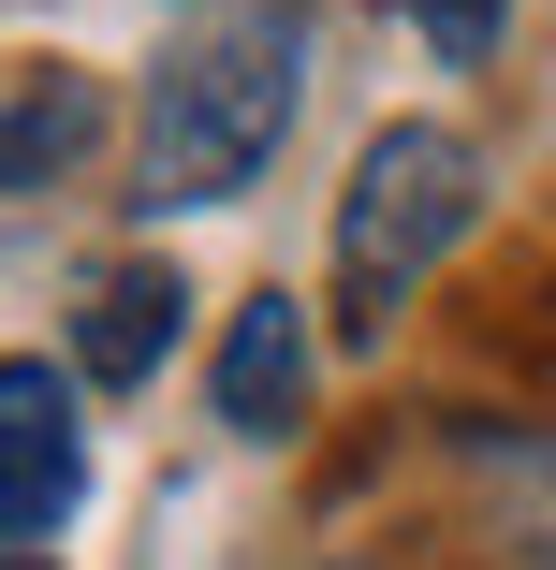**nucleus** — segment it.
Here are the masks:
<instances>
[{
    "mask_svg": "<svg viewBox=\"0 0 556 570\" xmlns=\"http://www.w3.org/2000/svg\"><path fill=\"white\" fill-rule=\"evenodd\" d=\"M0 570H45V556H30V541H0Z\"/></svg>",
    "mask_w": 556,
    "mask_h": 570,
    "instance_id": "1a4fd4ad",
    "label": "nucleus"
},
{
    "mask_svg": "<svg viewBox=\"0 0 556 570\" xmlns=\"http://www.w3.org/2000/svg\"><path fill=\"white\" fill-rule=\"evenodd\" d=\"M74 147H88V88H74V73H45V88L16 102V118H0V190H30V176H59Z\"/></svg>",
    "mask_w": 556,
    "mask_h": 570,
    "instance_id": "0eeeda50",
    "label": "nucleus"
},
{
    "mask_svg": "<svg viewBox=\"0 0 556 570\" xmlns=\"http://www.w3.org/2000/svg\"><path fill=\"white\" fill-rule=\"evenodd\" d=\"M455 453H469V483L498 498V556H513V570H556V439H527V424H455Z\"/></svg>",
    "mask_w": 556,
    "mask_h": 570,
    "instance_id": "39448f33",
    "label": "nucleus"
},
{
    "mask_svg": "<svg viewBox=\"0 0 556 570\" xmlns=\"http://www.w3.org/2000/svg\"><path fill=\"white\" fill-rule=\"evenodd\" d=\"M293 88H308V16L293 0H250V16L191 30L147 102H133V205L147 219H191V205H235L279 132H293Z\"/></svg>",
    "mask_w": 556,
    "mask_h": 570,
    "instance_id": "f257e3e1",
    "label": "nucleus"
},
{
    "mask_svg": "<svg viewBox=\"0 0 556 570\" xmlns=\"http://www.w3.org/2000/svg\"><path fill=\"white\" fill-rule=\"evenodd\" d=\"M410 30H425L439 59L469 73V59H498V30H513V0H410Z\"/></svg>",
    "mask_w": 556,
    "mask_h": 570,
    "instance_id": "6e6552de",
    "label": "nucleus"
},
{
    "mask_svg": "<svg viewBox=\"0 0 556 570\" xmlns=\"http://www.w3.org/2000/svg\"><path fill=\"white\" fill-rule=\"evenodd\" d=\"M176 307H191V293H176L162 264H118V278L74 307V366H88V381H147V366L176 352Z\"/></svg>",
    "mask_w": 556,
    "mask_h": 570,
    "instance_id": "423d86ee",
    "label": "nucleus"
},
{
    "mask_svg": "<svg viewBox=\"0 0 556 570\" xmlns=\"http://www.w3.org/2000/svg\"><path fill=\"white\" fill-rule=\"evenodd\" d=\"M74 498H88V424H74V366H45V352H16L0 366V541H59L74 527Z\"/></svg>",
    "mask_w": 556,
    "mask_h": 570,
    "instance_id": "7ed1b4c3",
    "label": "nucleus"
},
{
    "mask_svg": "<svg viewBox=\"0 0 556 570\" xmlns=\"http://www.w3.org/2000/svg\"><path fill=\"white\" fill-rule=\"evenodd\" d=\"M205 395H220L235 439H293V424H308V307H293V293H235Z\"/></svg>",
    "mask_w": 556,
    "mask_h": 570,
    "instance_id": "20e7f679",
    "label": "nucleus"
},
{
    "mask_svg": "<svg viewBox=\"0 0 556 570\" xmlns=\"http://www.w3.org/2000/svg\"><path fill=\"white\" fill-rule=\"evenodd\" d=\"M484 219V147L439 132V118H396L352 147V190H338V336L352 352H381V336L410 322V293L469 249Z\"/></svg>",
    "mask_w": 556,
    "mask_h": 570,
    "instance_id": "f03ea898",
    "label": "nucleus"
}]
</instances>
